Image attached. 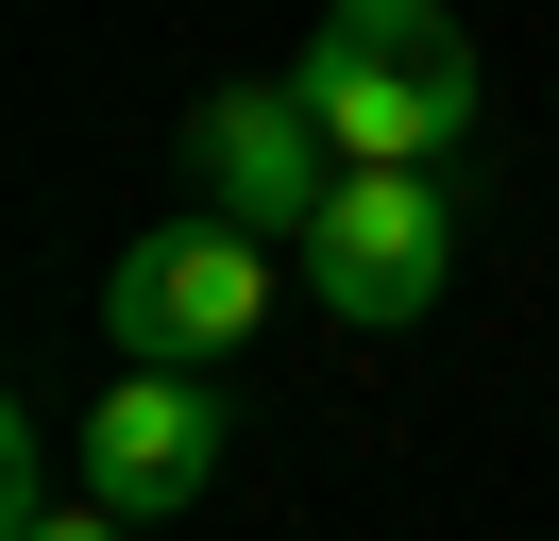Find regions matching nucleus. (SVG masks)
<instances>
[{"instance_id": "nucleus-1", "label": "nucleus", "mask_w": 559, "mask_h": 541, "mask_svg": "<svg viewBox=\"0 0 559 541\" xmlns=\"http://www.w3.org/2000/svg\"><path fill=\"white\" fill-rule=\"evenodd\" d=\"M288 85L340 135V169H441L475 135V34L441 0H322V34L288 51Z\"/></svg>"}, {"instance_id": "nucleus-2", "label": "nucleus", "mask_w": 559, "mask_h": 541, "mask_svg": "<svg viewBox=\"0 0 559 541\" xmlns=\"http://www.w3.org/2000/svg\"><path fill=\"white\" fill-rule=\"evenodd\" d=\"M254 322H272V237H238V220H153L136 254L103 270L119 372H204V356H238Z\"/></svg>"}, {"instance_id": "nucleus-3", "label": "nucleus", "mask_w": 559, "mask_h": 541, "mask_svg": "<svg viewBox=\"0 0 559 541\" xmlns=\"http://www.w3.org/2000/svg\"><path fill=\"white\" fill-rule=\"evenodd\" d=\"M288 254H306L322 322L390 338V322H424L441 270H457V187H441V169H340V203H322Z\"/></svg>"}, {"instance_id": "nucleus-4", "label": "nucleus", "mask_w": 559, "mask_h": 541, "mask_svg": "<svg viewBox=\"0 0 559 541\" xmlns=\"http://www.w3.org/2000/svg\"><path fill=\"white\" fill-rule=\"evenodd\" d=\"M221 440H238V406H221L204 372H119V389L85 406V507L187 525V507L221 491Z\"/></svg>"}, {"instance_id": "nucleus-5", "label": "nucleus", "mask_w": 559, "mask_h": 541, "mask_svg": "<svg viewBox=\"0 0 559 541\" xmlns=\"http://www.w3.org/2000/svg\"><path fill=\"white\" fill-rule=\"evenodd\" d=\"M187 187L238 237H306L322 203H340V135L306 119V85H221L204 119H187Z\"/></svg>"}, {"instance_id": "nucleus-6", "label": "nucleus", "mask_w": 559, "mask_h": 541, "mask_svg": "<svg viewBox=\"0 0 559 541\" xmlns=\"http://www.w3.org/2000/svg\"><path fill=\"white\" fill-rule=\"evenodd\" d=\"M0 491H17V525H51V423H17V440H0Z\"/></svg>"}, {"instance_id": "nucleus-7", "label": "nucleus", "mask_w": 559, "mask_h": 541, "mask_svg": "<svg viewBox=\"0 0 559 541\" xmlns=\"http://www.w3.org/2000/svg\"><path fill=\"white\" fill-rule=\"evenodd\" d=\"M17 541H119V507H51V525H17Z\"/></svg>"}]
</instances>
